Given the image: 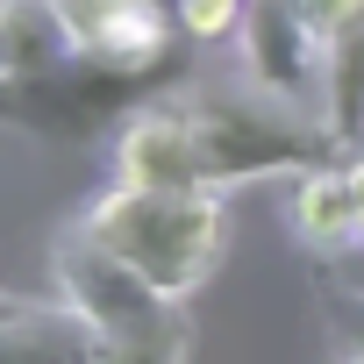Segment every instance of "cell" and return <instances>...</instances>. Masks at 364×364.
Here are the masks:
<instances>
[{"label": "cell", "instance_id": "1", "mask_svg": "<svg viewBox=\"0 0 364 364\" xmlns=\"http://www.w3.org/2000/svg\"><path fill=\"white\" fill-rule=\"evenodd\" d=\"M171 93H178V107H186V129H193V150H200V186L208 193H236V186L286 178V171L300 178L314 164L350 157L314 107L279 100L243 65L222 72V79H193L186 72Z\"/></svg>", "mask_w": 364, "mask_h": 364}, {"label": "cell", "instance_id": "2", "mask_svg": "<svg viewBox=\"0 0 364 364\" xmlns=\"http://www.w3.org/2000/svg\"><path fill=\"white\" fill-rule=\"evenodd\" d=\"M79 229L107 257H122L136 279L171 293V300L200 293L215 279L222 250H229V208L208 186L171 193V186H129V178H114V186L79 215Z\"/></svg>", "mask_w": 364, "mask_h": 364}, {"label": "cell", "instance_id": "3", "mask_svg": "<svg viewBox=\"0 0 364 364\" xmlns=\"http://www.w3.org/2000/svg\"><path fill=\"white\" fill-rule=\"evenodd\" d=\"M50 272H58V300L79 307L100 343H107V364H186L193 350V328H186V300L157 293L150 279H136L122 257H107L79 222L58 236L50 250Z\"/></svg>", "mask_w": 364, "mask_h": 364}, {"label": "cell", "instance_id": "4", "mask_svg": "<svg viewBox=\"0 0 364 364\" xmlns=\"http://www.w3.org/2000/svg\"><path fill=\"white\" fill-rule=\"evenodd\" d=\"M186 79V65H164V72H114L100 58H72L58 72H36V79H8L0 86V122L8 129H29V136H50V143H86V136H107L122 129L136 107H150L157 93H171Z\"/></svg>", "mask_w": 364, "mask_h": 364}, {"label": "cell", "instance_id": "5", "mask_svg": "<svg viewBox=\"0 0 364 364\" xmlns=\"http://www.w3.org/2000/svg\"><path fill=\"white\" fill-rule=\"evenodd\" d=\"M321 58H328V43L300 22L293 0H250V8H243L236 65H243L257 86H272L279 100L321 114Z\"/></svg>", "mask_w": 364, "mask_h": 364}, {"label": "cell", "instance_id": "6", "mask_svg": "<svg viewBox=\"0 0 364 364\" xmlns=\"http://www.w3.org/2000/svg\"><path fill=\"white\" fill-rule=\"evenodd\" d=\"M114 178H129V186H171V193L200 186V150H193L178 93H157L150 107H136L114 129Z\"/></svg>", "mask_w": 364, "mask_h": 364}, {"label": "cell", "instance_id": "7", "mask_svg": "<svg viewBox=\"0 0 364 364\" xmlns=\"http://www.w3.org/2000/svg\"><path fill=\"white\" fill-rule=\"evenodd\" d=\"M293 229H300V243L321 250V257H350V250L364 243V215H357V186H350V157L300 171V186H293Z\"/></svg>", "mask_w": 364, "mask_h": 364}, {"label": "cell", "instance_id": "8", "mask_svg": "<svg viewBox=\"0 0 364 364\" xmlns=\"http://www.w3.org/2000/svg\"><path fill=\"white\" fill-rule=\"evenodd\" d=\"M0 364H107V343L79 307L36 300L29 314L0 321Z\"/></svg>", "mask_w": 364, "mask_h": 364}, {"label": "cell", "instance_id": "9", "mask_svg": "<svg viewBox=\"0 0 364 364\" xmlns=\"http://www.w3.org/2000/svg\"><path fill=\"white\" fill-rule=\"evenodd\" d=\"M0 22H8L15 79H36V72H58V65L79 58V36H72L65 0H0Z\"/></svg>", "mask_w": 364, "mask_h": 364}, {"label": "cell", "instance_id": "10", "mask_svg": "<svg viewBox=\"0 0 364 364\" xmlns=\"http://www.w3.org/2000/svg\"><path fill=\"white\" fill-rule=\"evenodd\" d=\"M321 122L336 129L343 150H364V15L321 58Z\"/></svg>", "mask_w": 364, "mask_h": 364}, {"label": "cell", "instance_id": "11", "mask_svg": "<svg viewBox=\"0 0 364 364\" xmlns=\"http://www.w3.org/2000/svg\"><path fill=\"white\" fill-rule=\"evenodd\" d=\"M243 8H250V0H171L178 36H186V43H236Z\"/></svg>", "mask_w": 364, "mask_h": 364}, {"label": "cell", "instance_id": "12", "mask_svg": "<svg viewBox=\"0 0 364 364\" xmlns=\"http://www.w3.org/2000/svg\"><path fill=\"white\" fill-rule=\"evenodd\" d=\"M328 314L364 343V286H328Z\"/></svg>", "mask_w": 364, "mask_h": 364}, {"label": "cell", "instance_id": "13", "mask_svg": "<svg viewBox=\"0 0 364 364\" xmlns=\"http://www.w3.org/2000/svg\"><path fill=\"white\" fill-rule=\"evenodd\" d=\"M36 300H22V293H8V286H0V321H15V314H29Z\"/></svg>", "mask_w": 364, "mask_h": 364}, {"label": "cell", "instance_id": "14", "mask_svg": "<svg viewBox=\"0 0 364 364\" xmlns=\"http://www.w3.org/2000/svg\"><path fill=\"white\" fill-rule=\"evenodd\" d=\"M15 79V58H8V22H0V86Z\"/></svg>", "mask_w": 364, "mask_h": 364}, {"label": "cell", "instance_id": "15", "mask_svg": "<svg viewBox=\"0 0 364 364\" xmlns=\"http://www.w3.org/2000/svg\"><path fill=\"white\" fill-rule=\"evenodd\" d=\"M336 364H364V343H350V350H343V357H336Z\"/></svg>", "mask_w": 364, "mask_h": 364}]
</instances>
